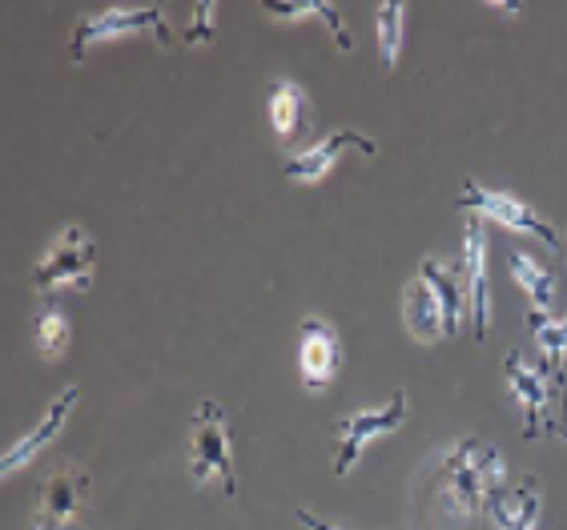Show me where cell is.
I'll return each mask as SVG.
<instances>
[{
    "instance_id": "obj_8",
    "label": "cell",
    "mask_w": 567,
    "mask_h": 530,
    "mask_svg": "<svg viewBox=\"0 0 567 530\" xmlns=\"http://www.w3.org/2000/svg\"><path fill=\"white\" fill-rule=\"evenodd\" d=\"M130 33H153L162 44H169L162 4H110L97 17H85L73 33V61H85V53L93 44L117 41V37H130Z\"/></svg>"
},
{
    "instance_id": "obj_18",
    "label": "cell",
    "mask_w": 567,
    "mask_h": 530,
    "mask_svg": "<svg viewBox=\"0 0 567 530\" xmlns=\"http://www.w3.org/2000/svg\"><path fill=\"white\" fill-rule=\"evenodd\" d=\"M539 487L532 478L519 482L507 498H499V507L492 510L495 530H539Z\"/></svg>"
},
{
    "instance_id": "obj_17",
    "label": "cell",
    "mask_w": 567,
    "mask_h": 530,
    "mask_svg": "<svg viewBox=\"0 0 567 530\" xmlns=\"http://www.w3.org/2000/svg\"><path fill=\"white\" fill-rule=\"evenodd\" d=\"M527 330H532L535 346H539L544 366L559 378L567 370V314L559 318V314H539V310H532V314H527Z\"/></svg>"
},
{
    "instance_id": "obj_24",
    "label": "cell",
    "mask_w": 567,
    "mask_h": 530,
    "mask_svg": "<svg viewBox=\"0 0 567 530\" xmlns=\"http://www.w3.org/2000/svg\"><path fill=\"white\" fill-rule=\"evenodd\" d=\"M564 249H567V238H564Z\"/></svg>"
},
{
    "instance_id": "obj_20",
    "label": "cell",
    "mask_w": 567,
    "mask_h": 530,
    "mask_svg": "<svg viewBox=\"0 0 567 530\" xmlns=\"http://www.w3.org/2000/svg\"><path fill=\"white\" fill-rule=\"evenodd\" d=\"M37 346H41L44 362H56V357L65 354V346H69V318L61 314L56 305H49V310H41V314H37Z\"/></svg>"
},
{
    "instance_id": "obj_10",
    "label": "cell",
    "mask_w": 567,
    "mask_h": 530,
    "mask_svg": "<svg viewBox=\"0 0 567 530\" xmlns=\"http://www.w3.org/2000/svg\"><path fill=\"white\" fill-rule=\"evenodd\" d=\"M342 362V342L327 318H302L298 330V370H302L306 389H327L334 382V370Z\"/></svg>"
},
{
    "instance_id": "obj_11",
    "label": "cell",
    "mask_w": 567,
    "mask_h": 530,
    "mask_svg": "<svg viewBox=\"0 0 567 530\" xmlns=\"http://www.w3.org/2000/svg\"><path fill=\"white\" fill-rule=\"evenodd\" d=\"M81 402V389L76 386H65L61 394H56L53 402H49V411L37 418V426L33 430H24L17 443L4 450V458H0V475H17V470H24V466L33 463L37 455H41L44 446L53 443L56 434L65 430V423H69V414H73V406Z\"/></svg>"
},
{
    "instance_id": "obj_19",
    "label": "cell",
    "mask_w": 567,
    "mask_h": 530,
    "mask_svg": "<svg viewBox=\"0 0 567 530\" xmlns=\"http://www.w3.org/2000/svg\"><path fill=\"white\" fill-rule=\"evenodd\" d=\"M302 89L295 85V81H278V85H270V125L278 137H295L298 129V117H302Z\"/></svg>"
},
{
    "instance_id": "obj_7",
    "label": "cell",
    "mask_w": 567,
    "mask_h": 530,
    "mask_svg": "<svg viewBox=\"0 0 567 530\" xmlns=\"http://www.w3.org/2000/svg\"><path fill=\"white\" fill-rule=\"evenodd\" d=\"M458 278H463V298H467V330L475 342H487L492 334V282H487V221L467 217L463 226V253H458Z\"/></svg>"
},
{
    "instance_id": "obj_14",
    "label": "cell",
    "mask_w": 567,
    "mask_h": 530,
    "mask_svg": "<svg viewBox=\"0 0 567 530\" xmlns=\"http://www.w3.org/2000/svg\"><path fill=\"white\" fill-rule=\"evenodd\" d=\"M507 270H512L515 285L524 290V298L532 302V310L539 314H556V278L544 261H535L527 249L512 246L507 249Z\"/></svg>"
},
{
    "instance_id": "obj_3",
    "label": "cell",
    "mask_w": 567,
    "mask_h": 530,
    "mask_svg": "<svg viewBox=\"0 0 567 530\" xmlns=\"http://www.w3.org/2000/svg\"><path fill=\"white\" fill-rule=\"evenodd\" d=\"M503 378H507L515 406L524 414L527 443H535V438H564L567 443V423L556 414V386H559L556 374L544 362L532 366L519 350H512V354L503 357Z\"/></svg>"
},
{
    "instance_id": "obj_4",
    "label": "cell",
    "mask_w": 567,
    "mask_h": 530,
    "mask_svg": "<svg viewBox=\"0 0 567 530\" xmlns=\"http://www.w3.org/2000/svg\"><path fill=\"white\" fill-rule=\"evenodd\" d=\"M189 475L197 487L218 482L221 495L238 498V478H234V443H229V423L218 402L206 398L189 418Z\"/></svg>"
},
{
    "instance_id": "obj_1",
    "label": "cell",
    "mask_w": 567,
    "mask_h": 530,
    "mask_svg": "<svg viewBox=\"0 0 567 530\" xmlns=\"http://www.w3.org/2000/svg\"><path fill=\"white\" fill-rule=\"evenodd\" d=\"M507 463L483 438H455L439 458V502L455 522H475L499 507Z\"/></svg>"
},
{
    "instance_id": "obj_16",
    "label": "cell",
    "mask_w": 567,
    "mask_h": 530,
    "mask_svg": "<svg viewBox=\"0 0 567 530\" xmlns=\"http://www.w3.org/2000/svg\"><path fill=\"white\" fill-rule=\"evenodd\" d=\"M403 41H406V4L403 0H382L379 9H374V44H379V56L386 73L399 69Z\"/></svg>"
},
{
    "instance_id": "obj_9",
    "label": "cell",
    "mask_w": 567,
    "mask_h": 530,
    "mask_svg": "<svg viewBox=\"0 0 567 530\" xmlns=\"http://www.w3.org/2000/svg\"><path fill=\"white\" fill-rule=\"evenodd\" d=\"M406 423V394H394L386 406H374V411H354L350 418H342L334 426V443H339V455H334V475L347 478L359 458L371 450L379 438L394 434Z\"/></svg>"
},
{
    "instance_id": "obj_21",
    "label": "cell",
    "mask_w": 567,
    "mask_h": 530,
    "mask_svg": "<svg viewBox=\"0 0 567 530\" xmlns=\"http://www.w3.org/2000/svg\"><path fill=\"white\" fill-rule=\"evenodd\" d=\"M214 21H218V4L214 0H202V4H194V17H189V29H186V44H206L214 41Z\"/></svg>"
},
{
    "instance_id": "obj_15",
    "label": "cell",
    "mask_w": 567,
    "mask_h": 530,
    "mask_svg": "<svg viewBox=\"0 0 567 530\" xmlns=\"http://www.w3.org/2000/svg\"><path fill=\"white\" fill-rule=\"evenodd\" d=\"M262 12L270 21H322L330 29V37L339 41L342 53L354 49V37H350L347 21H342V12L330 4V0H274V4H262Z\"/></svg>"
},
{
    "instance_id": "obj_13",
    "label": "cell",
    "mask_w": 567,
    "mask_h": 530,
    "mask_svg": "<svg viewBox=\"0 0 567 530\" xmlns=\"http://www.w3.org/2000/svg\"><path fill=\"white\" fill-rule=\"evenodd\" d=\"M347 149H359V153H379V145H374V137H362L359 129H342V133H334V137H327V142H318V145H310V149H302V153H295L290 162H286V169L282 174L290 177V181H298V185H318L322 177L334 169V162H339L342 153Z\"/></svg>"
},
{
    "instance_id": "obj_2",
    "label": "cell",
    "mask_w": 567,
    "mask_h": 530,
    "mask_svg": "<svg viewBox=\"0 0 567 530\" xmlns=\"http://www.w3.org/2000/svg\"><path fill=\"white\" fill-rule=\"evenodd\" d=\"M403 322L411 337L439 346L463 334L467 325V298H463V278H458V261L426 258L419 266L415 282L403 293Z\"/></svg>"
},
{
    "instance_id": "obj_6",
    "label": "cell",
    "mask_w": 567,
    "mask_h": 530,
    "mask_svg": "<svg viewBox=\"0 0 567 530\" xmlns=\"http://www.w3.org/2000/svg\"><path fill=\"white\" fill-rule=\"evenodd\" d=\"M455 209H463L467 217H480V221H495V226L512 229V233H524V238L539 241L547 249H564L559 229L547 226L524 197L507 194V189H492V185L483 181H463V194H458Z\"/></svg>"
},
{
    "instance_id": "obj_22",
    "label": "cell",
    "mask_w": 567,
    "mask_h": 530,
    "mask_svg": "<svg viewBox=\"0 0 567 530\" xmlns=\"http://www.w3.org/2000/svg\"><path fill=\"white\" fill-rule=\"evenodd\" d=\"M295 519L302 522V527H310V530H342V527H330V522H322V519L315 515V510H306V507H298V510H295Z\"/></svg>"
},
{
    "instance_id": "obj_5",
    "label": "cell",
    "mask_w": 567,
    "mask_h": 530,
    "mask_svg": "<svg viewBox=\"0 0 567 530\" xmlns=\"http://www.w3.org/2000/svg\"><path fill=\"white\" fill-rule=\"evenodd\" d=\"M93 270H97V241L85 226H65L49 241L41 258L33 266V290L37 293H85L93 285Z\"/></svg>"
},
{
    "instance_id": "obj_12",
    "label": "cell",
    "mask_w": 567,
    "mask_h": 530,
    "mask_svg": "<svg viewBox=\"0 0 567 530\" xmlns=\"http://www.w3.org/2000/svg\"><path fill=\"white\" fill-rule=\"evenodd\" d=\"M85 490H89V478L81 475V470H61V475H53L41 487V495H37L33 527L29 530L69 527V522L81 515V507H85Z\"/></svg>"
},
{
    "instance_id": "obj_23",
    "label": "cell",
    "mask_w": 567,
    "mask_h": 530,
    "mask_svg": "<svg viewBox=\"0 0 567 530\" xmlns=\"http://www.w3.org/2000/svg\"><path fill=\"white\" fill-rule=\"evenodd\" d=\"M564 418H567V389H564Z\"/></svg>"
}]
</instances>
